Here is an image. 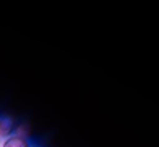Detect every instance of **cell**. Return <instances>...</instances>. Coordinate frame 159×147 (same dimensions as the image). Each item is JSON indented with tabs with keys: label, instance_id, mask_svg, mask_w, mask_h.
<instances>
[{
	"label": "cell",
	"instance_id": "obj_1",
	"mask_svg": "<svg viewBox=\"0 0 159 147\" xmlns=\"http://www.w3.org/2000/svg\"><path fill=\"white\" fill-rule=\"evenodd\" d=\"M15 132V121L10 116L0 115V137H10Z\"/></svg>",
	"mask_w": 159,
	"mask_h": 147
},
{
	"label": "cell",
	"instance_id": "obj_2",
	"mask_svg": "<svg viewBox=\"0 0 159 147\" xmlns=\"http://www.w3.org/2000/svg\"><path fill=\"white\" fill-rule=\"evenodd\" d=\"M3 147H30V144H28V139H26V137H21V136H16V134H11L10 137L5 139Z\"/></svg>",
	"mask_w": 159,
	"mask_h": 147
},
{
	"label": "cell",
	"instance_id": "obj_3",
	"mask_svg": "<svg viewBox=\"0 0 159 147\" xmlns=\"http://www.w3.org/2000/svg\"><path fill=\"white\" fill-rule=\"evenodd\" d=\"M0 142H2V141H0Z\"/></svg>",
	"mask_w": 159,
	"mask_h": 147
}]
</instances>
